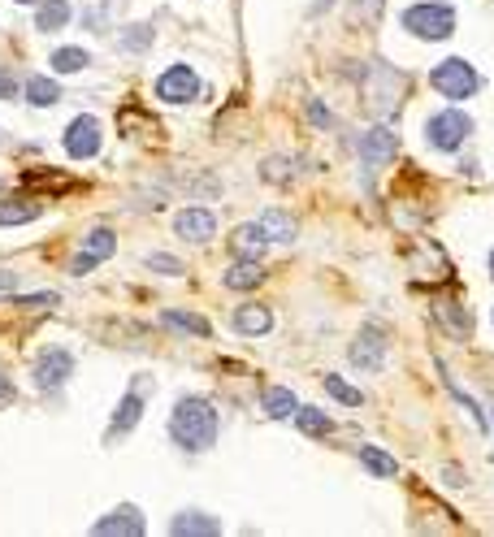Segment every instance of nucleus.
Instances as JSON below:
<instances>
[{
	"instance_id": "1",
	"label": "nucleus",
	"mask_w": 494,
	"mask_h": 537,
	"mask_svg": "<svg viewBox=\"0 0 494 537\" xmlns=\"http://www.w3.org/2000/svg\"><path fill=\"white\" fill-rule=\"evenodd\" d=\"M217 408L208 399L200 395H182L174 403V416H169V438L178 442V451H187V455H200L208 451L217 442Z\"/></svg>"
},
{
	"instance_id": "2",
	"label": "nucleus",
	"mask_w": 494,
	"mask_h": 537,
	"mask_svg": "<svg viewBox=\"0 0 494 537\" xmlns=\"http://www.w3.org/2000/svg\"><path fill=\"white\" fill-rule=\"evenodd\" d=\"M399 26L416 39H451L455 35V9L438 5V0H421L399 13Z\"/></svg>"
},
{
	"instance_id": "3",
	"label": "nucleus",
	"mask_w": 494,
	"mask_h": 537,
	"mask_svg": "<svg viewBox=\"0 0 494 537\" xmlns=\"http://www.w3.org/2000/svg\"><path fill=\"white\" fill-rule=\"evenodd\" d=\"M429 83H434V91L442 100H468L481 87V78L464 57H447V61H438L434 70H429Z\"/></svg>"
},
{
	"instance_id": "4",
	"label": "nucleus",
	"mask_w": 494,
	"mask_h": 537,
	"mask_svg": "<svg viewBox=\"0 0 494 537\" xmlns=\"http://www.w3.org/2000/svg\"><path fill=\"white\" fill-rule=\"evenodd\" d=\"M408 91V78L390 70L386 61H369V109L377 117H390L399 109V96Z\"/></svg>"
},
{
	"instance_id": "5",
	"label": "nucleus",
	"mask_w": 494,
	"mask_h": 537,
	"mask_svg": "<svg viewBox=\"0 0 494 537\" xmlns=\"http://www.w3.org/2000/svg\"><path fill=\"white\" fill-rule=\"evenodd\" d=\"M468 135H473V117L460 109H442L425 122V139H429V148H438V152H460Z\"/></svg>"
},
{
	"instance_id": "6",
	"label": "nucleus",
	"mask_w": 494,
	"mask_h": 537,
	"mask_svg": "<svg viewBox=\"0 0 494 537\" xmlns=\"http://www.w3.org/2000/svg\"><path fill=\"white\" fill-rule=\"evenodd\" d=\"M35 390L39 395H52V390H61L65 382L74 377V356L65 347H48V351H39V360H35Z\"/></svg>"
},
{
	"instance_id": "7",
	"label": "nucleus",
	"mask_w": 494,
	"mask_h": 537,
	"mask_svg": "<svg viewBox=\"0 0 494 537\" xmlns=\"http://www.w3.org/2000/svg\"><path fill=\"white\" fill-rule=\"evenodd\" d=\"M195 96H200V74L191 70V65H169V70L156 78V100L165 104H191Z\"/></svg>"
},
{
	"instance_id": "8",
	"label": "nucleus",
	"mask_w": 494,
	"mask_h": 537,
	"mask_svg": "<svg viewBox=\"0 0 494 537\" xmlns=\"http://www.w3.org/2000/svg\"><path fill=\"white\" fill-rule=\"evenodd\" d=\"M347 356H351V364H356L360 373H377L382 369V360H386V330L382 325H364Z\"/></svg>"
},
{
	"instance_id": "9",
	"label": "nucleus",
	"mask_w": 494,
	"mask_h": 537,
	"mask_svg": "<svg viewBox=\"0 0 494 537\" xmlns=\"http://www.w3.org/2000/svg\"><path fill=\"white\" fill-rule=\"evenodd\" d=\"M113 252H117V239H113V230L96 226V230H91L87 239H83V252H78V256L70 260V273H74V278H87V273L96 269V265H104V260H109Z\"/></svg>"
},
{
	"instance_id": "10",
	"label": "nucleus",
	"mask_w": 494,
	"mask_h": 537,
	"mask_svg": "<svg viewBox=\"0 0 494 537\" xmlns=\"http://www.w3.org/2000/svg\"><path fill=\"white\" fill-rule=\"evenodd\" d=\"M65 152H70L74 161H91V156L100 152V122L91 113L74 117V122L65 126Z\"/></svg>"
},
{
	"instance_id": "11",
	"label": "nucleus",
	"mask_w": 494,
	"mask_h": 537,
	"mask_svg": "<svg viewBox=\"0 0 494 537\" xmlns=\"http://www.w3.org/2000/svg\"><path fill=\"white\" fill-rule=\"evenodd\" d=\"M143 512L135 503H122V507H113L109 516H100L96 525H91V533L96 537H143Z\"/></svg>"
},
{
	"instance_id": "12",
	"label": "nucleus",
	"mask_w": 494,
	"mask_h": 537,
	"mask_svg": "<svg viewBox=\"0 0 494 537\" xmlns=\"http://www.w3.org/2000/svg\"><path fill=\"white\" fill-rule=\"evenodd\" d=\"M143 395H148V382H135L122 395V403H117V412H113V425H109V442H117L122 434H130V429L139 425V416H143Z\"/></svg>"
},
{
	"instance_id": "13",
	"label": "nucleus",
	"mask_w": 494,
	"mask_h": 537,
	"mask_svg": "<svg viewBox=\"0 0 494 537\" xmlns=\"http://www.w3.org/2000/svg\"><path fill=\"white\" fill-rule=\"evenodd\" d=\"M395 152H399V139L390 135L386 126H373V130H364L360 135V156H364V165L369 169H382L395 161Z\"/></svg>"
},
{
	"instance_id": "14",
	"label": "nucleus",
	"mask_w": 494,
	"mask_h": 537,
	"mask_svg": "<svg viewBox=\"0 0 494 537\" xmlns=\"http://www.w3.org/2000/svg\"><path fill=\"white\" fill-rule=\"evenodd\" d=\"M174 230H178V239H187V243H208L217 234V217L208 213V208L191 204V208H182V213L174 217Z\"/></svg>"
},
{
	"instance_id": "15",
	"label": "nucleus",
	"mask_w": 494,
	"mask_h": 537,
	"mask_svg": "<svg viewBox=\"0 0 494 537\" xmlns=\"http://www.w3.org/2000/svg\"><path fill=\"white\" fill-rule=\"evenodd\" d=\"M221 282H226V291H256V286L265 282V269H260V260H252V256H234Z\"/></svg>"
},
{
	"instance_id": "16",
	"label": "nucleus",
	"mask_w": 494,
	"mask_h": 537,
	"mask_svg": "<svg viewBox=\"0 0 494 537\" xmlns=\"http://www.w3.org/2000/svg\"><path fill=\"white\" fill-rule=\"evenodd\" d=\"M230 325H234L239 334L256 338V334H269V330H273V312H269L265 304H243V308H234Z\"/></svg>"
},
{
	"instance_id": "17",
	"label": "nucleus",
	"mask_w": 494,
	"mask_h": 537,
	"mask_svg": "<svg viewBox=\"0 0 494 537\" xmlns=\"http://www.w3.org/2000/svg\"><path fill=\"white\" fill-rule=\"evenodd\" d=\"M169 533L174 537H217L221 525L208 512H178L174 520H169Z\"/></svg>"
},
{
	"instance_id": "18",
	"label": "nucleus",
	"mask_w": 494,
	"mask_h": 537,
	"mask_svg": "<svg viewBox=\"0 0 494 537\" xmlns=\"http://www.w3.org/2000/svg\"><path fill=\"white\" fill-rule=\"evenodd\" d=\"M265 243H269V234H265V226H260V221H256V226H239V230L230 234V252H234V256L260 260V256H265Z\"/></svg>"
},
{
	"instance_id": "19",
	"label": "nucleus",
	"mask_w": 494,
	"mask_h": 537,
	"mask_svg": "<svg viewBox=\"0 0 494 537\" xmlns=\"http://www.w3.org/2000/svg\"><path fill=\"white\" fill-rule=\"evenodd\" d=\"M70 18H74L70 0H44V5H39V13H35V31H44V35L65 31V22H70Z\"/></svg>"
},
{
	"instance_id": "20",
	"label": "nucleus",
	"mask_w": 494,
	"mask_h": 537,
	"mask_svg": "<svg viewBox=\"0 0 494 537\" xmlns=\"http://www.w3.org/2000/svg\"><path fill=\"white\" fill-rule=\"evenodd\" d=\"M260 226H265V234L273 243H291V239H299V221L286 213V208H269L265 217H260Z\"/></svg>"
},
{
	"instance_id": "21",
	"label": "nucleus",
	"mask_w": 494,
	"mask_h": 537,
	"mask_svg": "<svg viewBox=\"0 0 494 537\" xmlns=\"http://www.w3.org/2000/svg\"><path fill=\"white\" fill-rule=\"evenodd\" d=\"M260 408H265V416L269 421H286V416H295V408H299V399L291 395L286 386H269L265 395H260Z\"/></svg>"
},
{
	"instance_id": "22",
	"label": "nucleus",
	"mask_w": 494,
	"mask_h": 537,
	"mask_svg": "<svg viewBox=\"0 0 494 537\" xmlns=\"http://www.w3.org/2000/svg\"><path fill=\"white\" fill-rule=\"evenodd\" d=\"M161 325H169V330H178V334H191V338H208V321L195 317V312H182V308H165Z\"/></svg>"
},
{
	"instance_id": "23",
	"label": "nucleus",
	"mask_w": 494,
	"mask_h": 537,
	"mask_svg": "<svg viewBox=\"0 0 494 537\" xmlns=\"http://www.w3.org/2000/svg\"><path fill=\"white\" fill-rule=\"evenodd\" d=\"M295 425H299V434H308V438L334 434V416L321 408H295Z\"/></svg>"
},
{
	"instance_id": "24",
	"label": "nucleus",
	"mask_w": 494,
	"mask_h": 537,
	"mask_svg": "<svg viewBox=\"0 0 494 537\" xmlns=\"http://www.w3.org/2000/svg\"><path fill=\"white\" fill-rule=\"evenodd\" d=\"M26 100H31L35 109H48V104L61 100V83L57 78H44V74H31L26 78Z\"/></svg>"
},
{
	"instance_id": "25",
	"label": "nucleus",
	"mask_w": 494,
	"mask_h": 537,
	"mask_svg": "<svg viewBox=\"0 0 494 537\" xmlns=\"http://www.w3.org/2000/svg\"><path fill=\"white\" fill-rule=\"evenodd\" d=\"M360 464H364V468H369V473H373V477H382V481H390V477H395V473H399V464H395V460H390V455H386L382 447H360Z\"/></svg>"
},
{
	"instance_id": "26",
	"label": "nucleus",
	"mask_w": 494,
	"mask_h": 537,
	"mask_svg": "<svg viewBox=\"0 0 494 537\" xmlns=\"http://www.w3.org/2000/svg\"><path fill=\"white\" fill-rule=\"evenodd\" d=\"M438 317L447 321L460 338H464V334H473V312H464L460 304H455V299H438Z\"/></svg>"
},
{
	"instance_id": "27",
	"label": "nucleus",
	"mask_w": 494,
	"mask_h": 537,
	"mask_svg": "<svg viewBox=\"0 0 494 537\" xmlns=\"http://www.w3.org/2000/svg\"><path fill=\"white\" fill-rule=\"evenodd\" d=\"M39 204L35 200H5L0 204V226H22V221H35Z\"/></svg>"
},
{
	"instance_id": "28",
	"label": "nucleus",
	"mask_w": 494,
	"mask_h": 537,
	"mask_svg": "<svg viewBox=\"0 0 494 537\" xmlns=\"http://www.w3.org/2000/svg\"><path fill=\"white\" fill-rule=\"evenodd\" d=\"M87 65H91V57L83 48H57L52 52V70L57 74H78V70H87Z\"/></svg>"
},
{
	"instance_id": "29",
	"label": "nucleus",
	"mask_w": 494,
	"mask_h": 537,
	"mask_svg": "<svg viewBox=\"0 0 494 537\" xmlns=\"http://www.w3.org/2000/svg\"><path fill=\"white\" fill-rule=\"evenodd\" d=\"M152 22H130L126 31H122V48L126 52H148L152 48Z\"/></svg>"
},
{
	"instance_id": "30",
	"label": "nucleus",
	"mask_w": 494,
	"mask_h": 537,
	"mask_svg": "<svg viewBox=\"0 0 494 537\" xmlns=\"http://www.w3.org/2000/svg\"><path fill=\"white\" fill-rule=\"evenodd\" d=\"M325 390H330V395H334L338 403H347V408H360V403H364L360 390H356V386H347L343 377H325Z\"/></svg>"
},
{
	"instance_id": "31",
	"label": "nucleus",
	"mask_w": 494,
	"mask_h": 537,
	"mask_svg": "<svg viewBox=\"0 0 494 537\" xmlns=\"http://www.w3.org/2000/svg\"><path fill=\"white\" fill-rule=\"evenodd\" d=\"M148 269H156V273H169V278H178V273H187V269H182V260H178V256H169V252H152V256H148Z\"/></svg>"
},
{
	"instance_id": "32",
	"label": "nucleus",
	"mask_w": 494,
	"mask_h": 537,
	"mask_svg": "<svg viewBox=\"0 0 494 537\" xmlns=\"http://www.w3.org/2000/svg\"><path fill=\"white\" fill-rule=\"evenodd\" d=\"M260 178H265V182H278V187H282V182H291V169H286L282 156H273V161L260 165Z\"/></svg>"
},
{
	"instance_id": "33",
	"label": "nucleus",
	"mask_w": 494,
	"mask_h": 537,
	"mask_svg": "<svg viewBox=\"0 0 494 537\" xmlns=\"http://www.w3.org/2000/svg\"><path fill=\"white\" fill-rule=\"evenodd\" d=\"M13 304L18 308H52V304H61V299L52 291H44V295H22V299H13Z\"/></svg>"
},
{
	"instance_id": "34",
	"label": "nucleus",
	"mask_w": 494,
	"mask_h": 537,
	"mask_svg": "<svg viewBox=\"0 0 494 537\" xmlns=\"http://www.w3.org/2000/svg\"><path fill=\"white\" fill-rule=\"evenodd\" d=\"M0 100H18V78H13V70H0Z\"/></svg>"
},
{
	"instance_id": "35",
	"label": "nucleus",
	"mask_w": 494,
	"mask_h": 537,
	"mask_svg": "<svg viewBox=\"0 0 494 537\" xmlns=\"http://www.w3.org/2000/svg\"><path fill=\"white\" fill-rule=\"evenodd\" d=\"M83 26H87V31H104V9H87L83 13Z\"/></svg>"
},
{
	"instance_id": "36",
	"label": "nucleus",
	"mask_w": 494,
	"mask_h": 537,
	"mask_svg": "<svg viewBox=\"0 0 494 537\" xmlns=\"http://www.w3.org/2000/svg\"><path fill=\"white\" fill-rule=\"evenodd\" d=\"M308 109H312V122H317V126H334V117H330V113H325V109H321V104H317V100H312V104H308Z\"/></svg>"
},
{
	"instance_id": "37",
	"label": "nucleus",
	"mask_w": 494,
	"mask_h": 537,
	"mask_svg": "<svg viewBox=\"0 0 494 537\" xmlns=\"http://www.w3.org/2000/svg\"><path fill=\"white\" fill-rule=\"evenodd\" d=\"M13 399V382H9V373L0 369V408H5V403Z\"/></svg>"
},
{
	"instance_id": "38",
	"label": "nucleus",
	"mask_w": 494,
	"mask_h": 537,
	"mask_svg": "<svg viewBox=\"0 0 494 537\" xmlns=\"http://www.w3.org/2000/svg\"><path fill=\"white\" fill-rule=\"evenodd\" d=\"M13 286H18V273H9V269H0V295H9Z\"/></svg>"
},
{
	"instance_id": "39",
	"label": "nucleus",
	"mask_w": 494,
	"mask_h": 537,
	"mask_svg": "<svg viewBox=\"0 0 494 537\" xmlns=\"http://www.w3.org/2000/svg\"><path fill=\"white\" fill-rule=\"evenodd\" d=\"M360 9L369 13V18H377V9H382V0H360Z\"/></svg>"
},
{
	"instance_id": "40",
	"label": "nucleus",
	"mask_w": 494,
	"mask_h": 537,
	"mask_svg": "<svg viewBox=\"0 0 494 537\" xmlns=\"http://www.w3.org/2000/svg\"><path fill=\"white\" fill-rule=\"evenodd\" d=\"M18 5H35V0H18Z\"/></svg>"
},
{
	"instance_id": "41",
	"label": "nucleus",
	"mask_w": 494,
	"mask_h": 537,
	"mask_svg": "<svg viewBox=\"0 0 494 537\" xmlns=\"http://www.w3.org/2000/svg\"><path fill=\"white\" fill-rule=\"evenodd\" d=\"M490 273H494V252H490Z\"/></svg>"
},
{
	"instance_id": "42",
	"label": "nucleus",
	"mask_w": 494,
	"mask_h": 537,
	"mask_svg": "<svg viewBox=\"0 0 494 537\" xmlns=\"http://www.w3.org/2000/svg\"><path fill=\"white\" fill-rule=\"evenodd\" d=\"M490 412H494V408H490Z\"/></svg>"
}]
</instances>
